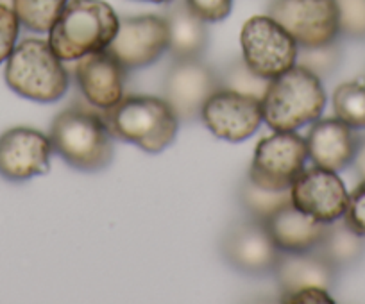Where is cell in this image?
<instances>
[{
  "instance_id": "cell-7",
  "label": "cell",
  "mask_w": 365,
  "mask_h": 304,
  "mask_svg": "<svg viewBox=\"0 0 365 304\" xmlns=\"http://www.w3.org/2000/svg\"><path fill=\"white\" fill-rule=\"evenodd\" d=\"M240 45L249 68L270 81L292 68L299 52L296 40L269 15L252 16L244 23Z\"/></svg>"
},
{
  "instance_id": "cell-19",
  "label": "cell",
  "mask_w": 365,
  "mask_h": 304,
  "mask_svg": "<svg viewBox=\"0 0 365 304\" xmlns=\"http://www.w3.org/2000/svg\"><path fill=\"white\" fill-rule=\"evenodd\" d=\"M163 19L168 27V52L172 58H201L208 47V27L188 8L187 0L168 2Z\"/></svg>"
},
{
  "instance_id": "cell-30",
  "label": "cell",
  "mask_w": 365,
  "mask_h": 304,
  "mask_svg": "<svg viewBox=\"0 0 365 304\" xmlns=\"http://www.w3.org/2000/svg\"><path fill=\"white\" fill-rule=\"evenodd\" d=\"M283 303H301V304H312V303H328L333 304V297L329 295V290L319 288V286H308V288H301L297 292L290 293V295L283 297Z\"/></svg>"
},
{
  "instance_id": "cell-10",
  "label": "cell",
  "mask_w": 365,
  "mask_h": 304,
  "mask_svg": "<svg viewBox=\"0 0 365 304\" xmlns=\"http://www.w3.org/2000/svg\"><path fill=\"white\" fill-rule=\"evenodd\" d=\"M219 90V75L201 59H174L165 75L163 99L179 122H195L201 118L206 100Z\"/></svg>"
},
{
  "instance_id": "cell-18",
  "label": "cell",
  "mask_w": 365,
  "mask_h": 304,
  "mask_svg": "<svg viewBox=\"0 0 365 304\" xmlns=\"http://www.w3.org/2000/svg\"><path fill=\"white\" fill-rule=\"evenodd\" d=\"M265 226L282 253H303L317 249L328 224L319 222L289 202L274 211L265 220Z\"/></svg>"
},
{
  "instance_id": "cell-32",
  "label": "cell",
  "mask_w": 365,
  "mask_h": 304,
  "mask_svg": "<svg viewBox=\"0 0 365 304\" xmlns=\"http://www.w3.org/2000/svg\"><path fill=\"white\" fill-rule=\"evenodd\" d=\"M142 2H154V4H168L172 0H142Z\"/></svg>"
},
{
  "instance_id": "cell-22",
  "label": "cell",
  "mask_w": 365,
  "mask_h": 304,
  "mask_svg": "<svg viewBox=\"0 0 365 304\" xmlns=\"http://www.w3.org/2000/svg\"><path fill=\"white\" fill-rule=\"evenodd\" d=\"M68 0H13L20 26L33 33H48Z\"/></svg>"
},
{
  "instance_id": "cell-8",
  "label": "cell",
  "mask_w": 365,
  "mask_h": 304,
  "mask_svg": "<svg viewBox=\"0 0 365 304\" xmlns=\"http://www.w3.org/2000/svg\"><path fill=\"white\" fill-rule=\"evenodd\" d=\"M267 15L299 47H321L340 36L336 0H272Z\"/></svg>"
},
{
  "instance_id": "cell-20",
  "label": "cell",
  "mask_w": 365,
  "mask_h": 304,
  "mask_svg": "<svg viewBox=\"0 0 365 304\" xmlns=\"http://www.w3.org/2000/svg\"><path fill=\"white\" fill-rule=\"evenodd\" d=\"M317 251L339 271L353 267L365 256V236L358 235L346 220L339 219L328 224Z\"/></svg>"
},
{
  "instance_id": "cell-5",
  "label": "cell",
  "mask_w": 365,
  "mask_h": 304,
  "mask_svg": "<svg viewBox=\"0 0 365 304\" xmlns=\"http://www.w3.org/2000/svg\"><path fill=\"white\" fill-rule=\"evenodd\" d=\"M4 78L13 92L36 103H56L70 85L61 59L40 38H26L16 45L8 58Z\"/></svg>"
},
{
  "instance_id": "cell-21",
  "label": "cell",
  "mask_w": 365,
  "mask_h": 304,
  "mask_svg": "<svg viewBox=\"0 0 365 304\" xmlns=\"http://www.w3.org/2000/svg\"><path fill=\"white\" fill-rule=\"evenodd\" d=\"M238 201H240V206L245 209L247 216L265 222L274 211H278L282 206L292 202V197H290V190H265L247 177V179L242 181L240 188H238Z\"/></svg>"
},
{
  "instance_id": "cell-24",
  "label": "cell",
  "mask_w": 365,
  "mask_h": 304,
  "mask_svg": "<svg viewBox=\"0 0 365 304\" xmlns=\"http://www.w3.org/2000/svg\"><path fill=\"white\" fill-rule=\"evenodd\" d=\"M220 88L230 90V92L242 93V95L256 97L262 100L265 95L267 88L270 85V79L262 78L258 73L249 68L244 58H237L224 68V72L219 75Z\"/></svg>"
},
{
  "instance_id": "cell-6",
  "label": "cell",
  "mask_w": 365,
  "mask_h": 304,
  "mask_svg": "<svg viewBox=\"0 0 365 304\" xmlns=\"http://www.w3.org/2000/svg\"><path fill=\"white\" fill-rule=\"evenodd\" d=\"M307 142L296 131H274L258 142L252 156L249 179L265 190H290L304 170Z\"/></svg>"
},
{
  "instance_id": "cell-14",
  "label": "cell",
  "mask_w": 365,
  "mask_h": 304,
  "mask_svg": "<svg viewBox=\"0 0 365 304\" xmlns=\"http://www.w3.org/2000/svg\"><path fill=\"white\" fill-rule=\"evenodd\" d=\"M52 142L31 127H13L0 136V176L8 181H27L51 170Z\"/></svg>"
},
{
  "instance_id": "cell-31",
  "label": "cell",
  "mask_w": 365,
  "mask_h": 304,
  "mask_svg": "<svg viewBox=\"0 0 365 304\" xmlns=\"http://www.w3.org/2000/svg\"><path fill=\"white\" fill-rule=\"evenodd\" d=\"M354 174L360 177V181H365V136H360L356 145V152H354V158L351 162Z\"/></svg>"
},
{
  "instance_id": "cell-13",
  "label": "cell",
  "mask_w": 365,
  "mask_h": 304,
  "mask_svg": "<svg viewBox=\"0 0 365 304\" xmlns=\"http://www.w3.org/2000/svg\"><path fill=\"white\" fill-rule=\"evenodd\" d=\"M201 120L217 138L233 143L244 142L258 131L263 122L262 100L220 88L206 100Z\"/></svg>"
},
{
  "instance_id": "cell-17",
  "label": "cell",
  "mask_w": 365,
  "mask_h": 304,
  "mask_svg": "<svg viewBox=\"0 0 365 304\" xmlns=\"http://www.w3.org/2000/svg\"><path fill=\"white\" fill-rule=\"evenodd\" d=\"M272 274L282 295L287 297L308 286L331 290L336 283L339 268L333 267L317 249H312L303 253H282Z\"/></svg>"
},
{
  "instance_id": "cell-1",
  "label": "cell",
  "mask_w": 365,
  "mask_h": 304,
  "mask_svg": "<svg viewBox=\"0 0 365 304\" xmlns=\"http://www.w3.org/2000/svg\"><path fill=\"white\" fill-rule=\"evenodd\" d=\"M115 9L103 0H68L48 31V45L61 61L106 51L118 31Z\"/></svg>"
},
{
  "instance_id": "cell-2",
  "label": "cell",
  "mask_w": 365,
  "mask_h": 304,
  "mask_svg": "<svg viewBox=\"0 0 365 304\" xmlns=\"http://www.w3.org/2000/svg\"><path fill=\"white\" fill-rule=\"evenodd\" d=\"M324 108L321 79L297 63L274 78L262 97L263 120L274 131H297L321 118Z\"/></svg>"
},
{
  "instance_id": "cell-9",
  "label": "cell",
  "mask_w": 365,
  "mask_h": 304,
  "mask_svg": "<svg viewBox=\"0 0 365 304\" xmlns=\"http://www.w3.org/2000/svg\"><path fill=\"white\" fill-rule=\"evenodd\" d=\"M220 253L237 272L259 278L272 274L282 251L269 235L265 222L247 216L227 227L220 242Z\"/></svg>"
},
{
  "instance_id": "cell-3",
  "label": "cell",
  "mask_w": 365,
  "mask_h": 304,
  "mask_svg": "<svg viewBox=\"0 0 365 304\" xmlns=\"http://www.w3.org/2000/svg\"><path fill=\"white\" fill-rule=\"evenodd\" d=\"M48 138L56 154L83 172H99L113 159V135L103 115L68 108L52 120Z\"/></svg>"
},
{
  "instance_id": "cell-27",
  "label": "cell",
  "mask_w": 365,
  "mask_h": 304,
  "mask_svg": "<svg viewBox=\"0 0 365 304\" xmlns=\"http://www.w3.org/2000/svg\"><path fill=\"white\" fill-rule=\"evenodd\" d=\"M20 33V20L13 8L0 2V65L8 61L16 47V38Z\"/></svg>"
},
{
  "instance_id": "cell-15",
  "label": "cell",
  "mask_w": 365,
  "mask_h": 304,
  "mask_svg": "<svg viewBox=\"0 0 365 304\" xmlns=\"http://www.w3.org/2000/svg\"><path fill=\"white\" fill-rule=\"evenodd\" d=\"M128 70L108 51L77 59L76 79L84 99L97 110H110L124 97Z\"/></svg>"
},
{
  "instance_id": "cell-4",
  "label": "cell",
  "mask_w": 365,
  "mask_h": 304,
  "mask_svg": "<svg viewBox=\"0 0 365 304\" xmlns=\"http://www.w3.org/2000/svg\"><path fill=\"white\" fill-rule=\"evenodd\" d=\"M113 138L135 143L149 154H158L174 142L179 120L165 99L128 95L103 115Z\"/></svg>"
},
{
  "instance_id": "cell-16",
  "label": "cell",
  "mask_w": 365,
  "mask_h": 304,
  "mask_svg": "<svg viewBox=\"0 0 365 304\" xmlns=\"http://www.w3.org/2000/svg\"><path fill=\"white\" fill-rule=\"evenodd\" d=\"M360 136L339 118H317L308 131V159L322 169L340 172L351 165Z\"/></svg>"
},
{
  "instance_id": "cell-12",
  "label": "cell",
  "mask_w": 365,
  "mask_h": 304,
  "mask_svg": "<svg viewBox=\"0 0 365 304\" xmlns=\"http://www.w3.org/2000/svg\"><path fill=\"white\" fill-rule=\"evenodd\" d=\"M290 197L297 209L324 224L342 219L349 202V194L339 174L317 165L297 176L290 187Z\"/></svg>"
},
{
  "instance_id": "cell-26",
  "label": "cell",
  "mask_w": 365,
  "mask_h": 304,
  "mask_svg": "<svg viewBox=\"0 0 365 304\" xmlns=\"http://www.w3.org/2000/svg\"><path fill=\"white\" fill-rule=\"evenodd\" d=\"M340 34L365 41V0H336Z\"/></svg>"
},
{
  "instance_id": "cell-28",
  "label": "cell",
  "mask_w": 365,
  "mask_h": 304,
  "mask_svg": "<svg viewBox=\"0 0 365 304\" xmlns=\"http://www.w3.org/2000/svg\"><path fill=\"white\" fill-rule=\"evenodd\" d=\"M342 219L353 231L365 236V181L349 194V202Z\"/></svg>"
},
{
  "instance_id": "cell-29",
  "label": "cell",
  "mask_w": 365,
  "mask_h": 304,
  "mask_svg": "<svg viewBox=\"0 0 365 304\" xmlns=\"http://www.w3.org/2000/svg\"><path fill=\"white\" fill-rule=\"evenodd\" d=\"M187 4L206 23H215L230 16L233 0H187Z\"/></svg>"
},
{
  "instance_id": "cell-25",
  "label": "cell",
  "mask_w": 365,
  "mask_h": 304,
  "mask_svg": "<svg viewBox=\"0 0 365 304\" xmlns=\"http://www.w3.org/2000/svg\"><path fill=\"white\" fill-rule=\"evenodd\" d=\"M296 63L315 73L319 79L329 78L342 63V47L339 40L321 47H299Z\"/></svg>"
},
{
  "instance_id": "cell-23",
  "label": "cell",
  "mask_w": 365,
  "mask_h": 304,
  "mask_svg": "<svg viewBox=\"0 0 365 304\" xmlns=\"http://www.w3.org/2000/svg\"><path fill=\"white\" fill-rule=\"evenodd\" d=\"M335 117L353 129H365V83L347 81L333 93Z\"/></svg>"
},
{
  "instance_id": "cell-11",
  "label": "cell",
  "mask_w": 365,
  "mask_h": 304,
  "mask_svg": "<svg viewBox=\"0 0 365 304\" xmlns=\"http://www.w3.org/2000/svg\"><path fill=\"white\" fill-rule=\"evenodd\" d=\"M125 70L147 68L168 51V27L163 16H128L106 48Z\"/></svg>"
}]
</instances>
